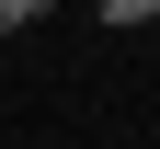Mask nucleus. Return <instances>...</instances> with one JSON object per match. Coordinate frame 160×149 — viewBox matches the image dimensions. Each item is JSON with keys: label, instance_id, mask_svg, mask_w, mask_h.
Returning <instances> with one entry per match:
<instances>
[{"label": "nucleus", "instance_id": "f03ea898", "mask_svg": "<svg viewBox=\"0 0 160 149\" xmlns=\"http://www.w3.org/2000/svg\"><path fill=\"white\" fill-rule=\"evenodd\" d=\"M0 12H12V35H23V23H46V12H57V0H0Z\"/></svg>", "mask_w": 160, "mask_h": 149}, {"label": "nucleus", "instance_id": "f257e3e1", "mask_svg": "<svg viewBox=\"0 0 160 149\" xmlns=\"http://www.w3.org/2000/svg\"><path fill=\"white\" fill-rule=\"evenodd\" d=\"M103 23H160V0H92Z\"/></svg>", "mask_w": 160, "mask_h": 149}, {"label": "nucleus", "instance_id": "7ed1b4c3", "mask_svg": "<svg viewBox=\"0 0 160 149\" xmlns=\"http://www.w3.org/2000/svg\"><path fill=\"white\" fill-rule=\"evenodd\" d=\"M0 35H12V12H0Z\"/></svg>", "mask_w": 160, "mask_h": 149}]
</instances>
